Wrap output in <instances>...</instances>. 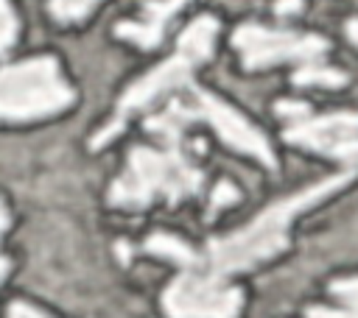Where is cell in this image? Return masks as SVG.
I'll return each mask as SVG.
<instances>
[{
    "label": "cell",
    "instance_id": "6da1fadb",
    "mask_svg": "<svg viewBox=\"0 0 358 318\" xmlns=\"http://www.w3.org/2000/svg\"><path fill=\"white\" fill-rule=\"evenodd\" d=\"M190 120L193 112L187 106V98H171L165 112L145 120V128L162 142V148H131L126 170L115 179L109 190L112 206L143 209L157 198L179 204L182 198L201 190L204 173L185 142V128Z\"/></svg>",
    "mask_w": 358,
    "mask_h": 318
},
{
    "label": "cell",
    "instance_id": "7a4b0ae2",
    "mask_svg": "<svg viewBox=\"0 0 358 318\" xmlns=\"http://www.w3.org/2000/svg\"><path fill=\"white\" fill-rule=\"evenodd\" d=\"M358 173V167H350L338 176H330L324 181H316L277 204H271L268 209H263L252 223H246L243 229L218 237L207 245V262L210 271L215 276H229L238 271H246L257 262H266L271 257H277L285 245H288V226L291 220L310 209L313 204H319L322 198L333 195L336 190H341L352 176Z\"/></svg>",
    "mask_w": 358,
    "mask_h": 318
},
{
    "label": "cell",
    "instance_id": "3957f363",
    "mask_svg": "<svg viewBox=\"0 0 358 318\" xmlns=\"http://www.w3.org/2000/svg\"><path fill=\"white\" fill-rule=\"evenodd\" d=\"M215 33H218V20L215 17H210V14L196 17L182 31L179 45H176V53L168 61H162L159 67H154L151 73H145L140 81H134L123 92V98L117 100V109H115V117L109 120V126L92 137V148L98 151L115 134H120V128L126 126V120L131 114L148 109L151 103H157L165 95H173L182 86H187L193 81L196 67L210 59V53L215 47Z\"/></svg>",
    "mask_w": 358,
    "mask_h": 318
},
{
    "label": "cell",
    "instance_id": "277c9868",
    "mask_svg": "<svg viewBox=\"0 0 358 318\" xmlns=\"http://www.w3.org/2000/svg\"><path fill=\"white\" fill-rule=\"evenodd\" d=\"M76 92L62 78L53 56H34L0 70V120L28 123L73 103Z\"/></svg>",
    "mask_w": 358,
    "mask_h": 318
},
{
    "label": "cell",
    "instance_id": "5b68a950",
    "mask_svg": "<svg viewBox=\"0 0 358 318\" xmlns=\"http://www.w3.org/2000/svg\"><path fill=\"white\" fill-rule=\"evenodd\" d=\"M232 45L238 47L243 67L260 70L271 64H305L327 53V39L316 33L296 31H271L263 25H241L232 33Z\"/></svg>",
    "mask_w": 358,
    "mask_h": 318
},
{
    "label": "cell",
    "instance_id": "8992f818",
    "mask_svg": "<svg viewBox=\"0 0 358 318\" xmlns=\"http://www.w3.org/2000/svg\"><path fill=\"white\" fill-rule=\"evenodd\" d=\"M162 307L171 315H235L241 310V290L227 285L224 276H199L196 268H185L162 293Z\"/></svg>",
    "mask_w": 358,
    "mask_h": 318
},
{
    "label": "cell",
    "instance_id": "52a82bcc",
    "mask_svg": "<svg viewBox=\"0 0 358 318\" xmlns=\"http://www.w3.org/2000/svg\"><path fill=\"white\" fill-rule=\"evenodd\" d=\"M187 106L193 112V120H207L215 134L235 151L255 156L257 162H263L266 167H277V156L268 145V139L263 137V131H257L241 112H235L229 103H224L218 95L207 92V89H190L187 95Z\"/></svg>",
    "mask_w": 358,
    "mask_h": 318
},
{
    "label": "cell",
    "instance_id": "ba28073f",
    "mask_svg": "<svg viewBox=\"0 0 358 318\" xmlns=\"http://www.w3.org/2000/svg\"><path fill=\"white\" fill-rule=\"evenodd\" d=\"M285 139L347 165L358 167V114L355 112H336L324 117H296L285 128Z\"/></svg>",
    "mask_w": 358,
    "mask_h": 318
},
{
    "label": "cell",
    "instance_id": "9c48e42d",
    "mask_svg": "<svg viewBox=\"0 0 358 318\" xmlns=\"http://www.w3.org/2000/svg\"><path fill=\"white\" fill-rule=\"evenodd\" d=\"M187 0H148L143 3V17L140 20H126V22H117L115 33L126 42H134L137 47L143 50H151L162 42V33H165V25L168 20L185 6Z\"/></svg>",
    "mask_w": 358,
    "mask_h": 318
},
{
    "label": "cell",
    "instance_id": "30bf717a",
    "mask_svg": "<svg viewBox=\"0 0 358 318\" xmlns=\"http://www.w3.org/2000/svg\"><path fill=\"white\" fill-rule=\"evenodd\" d=\"M145 251L148 254H157V257H165L182 268H196L199 265V257L190 245H185L176 234H151L145 240Z\"/></svg>",
    "mask_w": 358,
    "mask_h": 318
},
{
    "label": "cell",
    "instance_id": "8fae6325",
    "mask_svg": "<svg viewBox=\"0 0 358 318\" xmlns=\"http://www.w3.org/2000/svg\"><path fill=\"white\" fill-rule=\"evenodd\" d=\"M294 84H299V86H330V89H338V86L347 84V73L333 70V67H322L316 61H305L294 73Z\"/></svg>",
    "mask_w": 358,
    "mask_h": 318
},
{
    "label": "cell",
    "instance_id": "7c38bea8",
    "mask_svg": "<svg viewBox=\"0 0 358 318\" xmlns=\"http://www.w3.org/2000/svg\"><path fill=\"white\" fill-rule=\"evenodd\" d=\"M101 0H50V14L59 22H76L84 20Z\"/></svg>",
    "mask_w": 358,
    "mask_h": 318
},
{
    "label": "cell",
    "instance_id": "4fadbf2b",
    "mask_svg": "<svg viewBox=\"0 0 358 318\" xmlns=\"http://www.w3.org/2000/svg\"><path fill=\"white\" fill-rule=\"evenodd\" d=\"M17 28H20V25H17V14H14L11 3H8V0H0V56L14 47V42H17Z\"/></svg>",
    "mask_w": 358,
    "mask_h": 318
},
{
    "label": "cell",
    "instance_id": "5bb4252c",
    "mask_svg": "<svg viewBox=\"0 0 358 318\" xmlns=\"http://www.w3.org/2000/svg\"><path fill=\"white\" fill-rule=\"evenodd\" d=\"M330 293L344 304L350 315H358V276L355 279H336L330 285Z\"/></svg>",
    "mask_w": 358,
    "mask_h": 318
},
{
    "label": "cell",
    "instance_id": "9a60e30c",
    "mask_svg": "<svg viewBox=\"0 0 358 318\" xmlns=\"http://www.w3.org/2000/svg\"><path fill=\"white\" fill-rule=\"evenodd\" d=\"M238 201V190L229 184V181H221L218 187H215V192H213V201H210V215L213 212H218L221 206H227V204H235Z\"/></svg>",
    "mask_w": 358,
    "mask_h": 318
},
{
    "label": "cell",
    "instance_id": "2e32d148",
    "mask_svg": "<svg viewBox=\"0 0 358 318\" xmlns=\"http://www.w3.org/2000/svg\"><path fill=\"white\" fill-rule=\"evenodd\" d=\"M274 112H277L280 117H285V120H296V117H305V114H308V106L299 103V100H280Z\"/></svg>",
    "mask_w": 358,
    "mask_h": 318
},
{
    "label": "cell",
    "instance_id": "e0dca14e",
    "mask_svg": "<svg viewBox=\"0 0 358 318\" xmlns=\"http://www.w3.org/2000/svg\"><path fill=\"white\" fill-rule=\"evenodd\" d=\"M302 6H305V0H277L274 3V11L280 17H291V14H299Z\"/></svg>",
    "mask_w": 358,
    "mask_h": 318
},
{
    "label": "cell",
    "instance_id": "ac0fdd59",
    "mask_svg": "<svg viewBox=\"0 0 358 318\" xmlns=\"http://www.w3.org/2000/svg\"><path fill=\"white\" fill-rule=\"evenodd\" d=\"M8 315H28V318H34V315H45V312H42V310H36V307H25L22 301H17V304H11Z\"/></svg>",
    "mask_w": 358,
    "mask_h": 318
},
{
    "label": "cell",
    "instance_id": "d6986e66",
    "mask_svg": "<svg viewBox=\"0 0 358 318\" xmlns=\"http://www.w3.org/2000/svg\"><path fill=\"white\" fill-rule=\"evenodd\" d=\"M344 31H347V36H350V42L358 47V17H352V20H347V25H344Z\"/></svg>",
    "mask_w": 358,
    "mask_h": 318
},
{
    "label": "cell",
    "instance_id": "ffe728a7",
    "mask_svg": "<svg viewBox=\"0 0 358 318\" xmlns=\"http://www.w3.org/2000/svg\"><path fill=\"white\" fill-rule=\"evenodd\" d=\"M6 226H8V212H6V206H3V201H0V234L6 232Z\"/></svg>",
    "mask_w": 358,
    "mask_h": 318
},
{
    "label": "cell",
    "instance_id": "44dd1931",
    "mask_svg": "<svg viewBox=\"0 0 358 318\" xmlns=\"http://www.w3.org/2000/svg\"><path fill=\"white\" fill-rule=\"evenodd\" d=\"M6 273H8V259H3V257H0V282H3V276H6Z\"/></svg>",
    "mask_w": 358,
    "mask_h": 318
}]
</instances>
